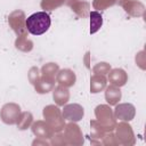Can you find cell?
<instances>
[{"label":"cell","mask_w":146,"mask_h":146,"mask_svg":"<svg viewBox=\"0 0 146 146\" xmlns=\"http://www.w3.org/2000/svg\"><path fill=\"white\" fill-rule=\"evenodd\" d=\"M50 24V16L46 11L34 13L25 19V27L27 32H30L33 35H41L46 33L49 30Z\"/></svg>","instance_id":"obj_1"},{"label":"cell","mask_w":146,"mask_h":146,"mask_svg":"<svg viewBox=\"0 0 146 146\" xmlns=\"http://www.w3.org/2000/svg\"><path fill=\"white\" fill-rule=\"evenodd\" d=\"M73 107L74 105H68L64 108V116L67 119V120H73V121H79L82 115H83V108L79 105L75 106V111H73Z\"/></svg>","instance_id":"obj_2"},{"label":"cell","mask_w":146,"mask_h":146,"mask_svg":"<svg viewBox=\"0 0 146 146\" xmlns=\"http://www.w3.org/2000/svg\"><path fill=\"white\" fill-rule=\"evenodd\" d=\"M110 79H111L113 84H115V86H123L125 83L127 76H125L124 71L116 68V70H113L110 73Z\"/></svg>","instance_id":"obj_3"},{"label":"cell","mask_w":146,"mask_h":146,"mask_svg":"<svg viewBox=\"0 0 146 146\" xmlns=\"http://www.w3.org/2000/svg\"><path fill=\"white\" fill-rule=\"evenodd\" d=\"M74 80H75V75L70 70L60 71L59 75H58V82L64 86H72L74 83Z\"/></svg>","instance_id":"obj_4"},{"label":"cell","mask_w":146,"mask_h":146,"mask_svg":"<svg viewBox=\"0 0 146 146\" xmlns=\"http://www.w3.org/2000/svg\"><path fill=\"white\" fill-rule=\"evenodd\" d=\"M102 24H103L102 15L98 14L97 11H91L90 13V33L97 32L102 26Z\"/></svg>","instance_id":"obj_5"},{"label":"cell","mask_w":146,"mask_h":146,"mask_svg":"<svg viewBox=\"0 0 146 146\" xmlns=\"http://www.w3.org/2000/svg\"><path fill=\"white\" fill-rule=\"evenodd\" d=\"M54 99L59 105L65 104L66 100L68 99V92H67V90L66 89H63L62 87L56 88L55 91H54Z\"/></svg>","instance_id":"obj_6"},{"label":"cell","mask_w":146,"mask_h":146,"mask_svg":"<svg viewBox=\"0 0 146 146\" xmlns=\"http://www.w3.org/2000/svg\"><path fill=\"white\" fill-rule=\"evenodd\" d=\"M121 98V92L119 89L114 87H108L106 91V100L110 104H116L117 100Z\"/></svg>","instance_id":"obj_7"},{"label":"cell","mask_w":146,"mask_h":146,"mask_svg":"<svg viewBox=\"0 0 146 146\" xmlns=\"http://www.w3.org/2000/svg\"><path fill=\"white\" fill-rule=\"evenodd\" d=\"M133 114H135V108L132 110H129L128 112L127 111H123L122 106H117L116 110H115V115L116 117L121 119V120H131L133 117Z\"/></svg>","instance_id":"obj_8"},{"label":"cell","mask_w":146,"mask_h":146,"mask_svg":"<svg viewBox=\"0 0 146 146\" xmlns=\"http://www.w3.org/2000/svg\"><path fill=\"white\" fill-rule=\"evenodd\" d=\"M105 79L103 76L98 78V76H94L92 78V82H91V92H98L99 90H102L105 87Z\"/></svg>","instance_id":"obj_9"}]
</instances>
